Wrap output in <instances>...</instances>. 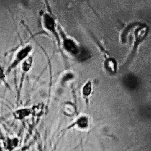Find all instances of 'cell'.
<instances>
[{"mask_svg":"<svg viewBox=\"0 0 151 151\" xmlns=\"http://www.w3.org/2000/svg\"><path fill=\"white\" fill-rule=\"evenodd\" d=\"M62 45L64 49L68 53L72 55L77 56L80 49L73 40L65 37L63 40Z\"/></svg>","mask_w":151,"mask_h":151,"instance_id":"cell-1","label":"cell"},{"mask_svg":"<svg viewBox=\"0 0 151 151\" xmlns=\"http://www.w3.org/2000/svg\"><path fill=\"white\" fill-rule=\"evenodd\" d=\"M42 23L45 29L51 32L55 31L56 24L53 18L48 14H45L43 17Z\"/></svg>","mask_w":151,"mask_h":151,"instance_id":"cell-2","label":"cell"},{"mask_svg":"<svg viewBox=\"0 0 151 151\" xmlns=\"http://www.w3.org/2000/svg\"><path fill=\"white\" fill-rule=\"evenodd\" d=\"M32 48L28 46L22 49L17 55V58L19 60H22L26 57L31 51Z\"/></svg>","mask_w":151,"mask_h":151,"instance_id":"cell-3","label":"cell"},{"mask_svg":"<svg viewBox=\"0 0 151 151\" xmlns=\"http://www.w3.org/2000/svg\"><path fill=\"white\" fill-rule=\"evenodd\" d=\"M30 113V111L28 109H19L16 110L14 113L15 116L19 118L20 117H25L29 115Z\"/></svg>","mask_w":151,"mask_h":151,"instance_id":"cell-4","label":"cell"},{"mask_svg":"<svg viewBox=\"0 0 151 151\" xmlns=\"http://www.w3.org/2000/svg\"><path fill=\"white\" fill-rule=\"evenodd\" d=\"M91 91V83L89 82L87 83L83 87V93L85 96H88L90 94Z\"/></svg>","mask_w":151,"mask_h":151,"instance_id":"cell-5","label":"cell"},{"mask_svg":"<svg viewBox=\"0 0 151 151\" xmlns=\"http://www.w3.org/2000/svg\"><path fill=\"white\" fill-rule=\"evenodd\" d=\"M32 63V60L29 58L25 60L22 65V69L24 71H27L30 69Z\"/></svg>","mask_w":151,"mask_h":151,"instance_id":"cell-6","label":"cell"},{"mask_svg":"<svg viewBox=\"0 0 151 151\" xmlns=\"http://www.w3.org/2000/svg\"><path fill=\"white\" fill-rule=\"evenodd\" d=\"M107 63V67L108 70L111 72H115L116 69V65L115 63L113 61H108Z\"/></svg>","mask_w":151,"mask_h":151,"instance_id":"cell-7","label":"cell"},{"mask_svg":"<svg viewBox=\"0 0 151 151\" xmlns=\"http://www.w3.org/2000/svg\"><path fill=\"white\" fill-rule=\"evenodd\" d=\"M78 122L81 125H85L87 123V120L85 118L83 117L79 120Z\"/></svg>","mask_w":151,"mask_h":151,"instance_id":"cell-8","label":"cell"},{"mask_svg":"<svg viewBox=\"0 0 151 151\" xmlns=\"http://www.w3.org/2000/svg\"><path fill=\"white\" fill-rule=\"evenodd\" d=\"M73 76L70 73L66 74L63 78V81H65L72 78Z\"/></svg>","mask_w":151,"mask_h":151,"instance_id":"cell-9","label":"cell"},{"mask_svg":"<svg viewBox=\"0 0 151 151\" xmlns=\"http://www.w3.org/2000/svg\"><path fill=\"white\" fill-rule=\"evenodd\" d=\"M5 77L4 71L0 66V80H2L4 79Z\"/></svg>","mask_w":151,"mask_h":151,"instance_id":"cell-10","label":"cell"}]
</instances>
